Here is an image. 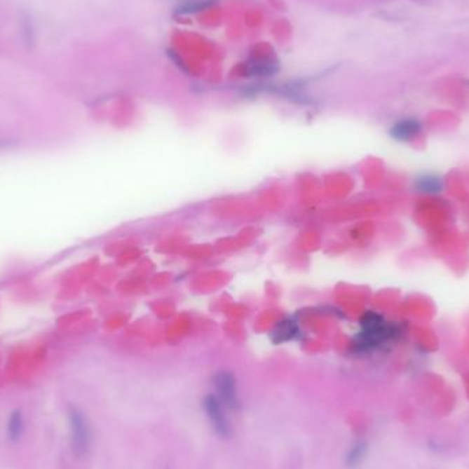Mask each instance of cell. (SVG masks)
<instances>
[{"label": "cell", "mask_w": 469, "mask_h": 469, "mask_svg": "<svg viewBox=\"0 0 469 469\" xmlns=\"http://www.w3.org/2000/svg\"><path fill=\"white\" fill-rule=\"evenodd\" d=\"M394 331L379 314L367 313L361 320V332L355 338V348L358 351H369L386 344Z\"/></svg>", "instance_id": "obj_1"}, {"label": "cell", "mask_w": 469, "mask_h": 469, "mask_svg": "<svg viewBox=\"0 0 469 469\" xmlns=\"http://www.w3.org/2000/svg\"><path fill=\"white\" fill-rule=\"evenodd\" d=\"M67 421L70 431V446L77 457L88 454L93 443V431L84 412L77 407L67 409Z\"/></svg>", "instance_id": "obj_2"}, {"label": "cell", "mask_w": 469, "mask_h": 469, "mask_svg": "<svg viewBox=\"0 0 469 469\" xmlns=\"http://www.w3.org/2000/svg\"><path fill=\"white\" fill-rule=\"evenodd\" d=\"M203 413L213 433L221 439L232 437V426L228 417V409L222 405L216 394H208L202 400Z\"/></svg>", "instance_id": "obj_3"}, {"label": "cell", "mask_w": 469, "mask_h": 469, "mask_svg": "<svg viewBox=\"0 0 469 469\" xmlns=\"http://www.w3.org/2000/svg\"><path fill=\"white\" fill-rule=\"evenodd\" d=\"M213 384L216 388L215 394L222 402V405L231 412H238L242 407V402L235 376L229 371H219L213 377Z\"/></svg>", "instance_id": "obj_4"}, {"label": "cell", "mask_w": 469, "mask_h": 469, "mask_svg": "<svg viewBox=\"0 0 469 469\" xmlns=\"http://www.w3.org/2000/svg\"><path fill=\"white\" fill-rule=\"evenodd\" d=\"M421 132V123L416 118H404L390 129V136L398 142H410Z\"/></svg>", "instance_id": "obj_5"}, {"label": "cell", "mask_w": 469, "mask_h": 469, "mask_svg": "<svg viewBox=\"0 0 469 469\" xmlns=\"http://www.w3.org/2000/svg\"><path fill=\"white\" fill-rule=\"evenodd\" d=\"M279 70V63L273 60H265V58H258V60H251L250 62L246 64V73L251 77H268L273 76Z\"/></svg>", "instance_id": "obj_6"}, {"label": "cell", "mask_w": 469, "mask_h": 469, "mask_svg": "<svg viewBox=\"0 0 469 469\" xmlns=\"http://www.w3.org/2000/svg\"><path fill=\"white\" fill-rule=\"evenodd\" d=\"M25 430V420L22 416V412L15 409L8 414L7 424H6V435L7 439L13 443H17L24 435Z\"/></svg>", "instance_id": "obj_7"}, {"label": "cell", "mask_w": 469, "mask_h": 469, "mask_svg": "<svg viewBox=\"0 0 469 469\" xmlns=\"http://www.w3.org/2000/svg\"><path fill=\"white\" fill-rule=\"evenodd\" d=\"M298 335L299 328L297 322L292 320H283L275 327L272 332V341L276 344H287L290 341H294Z\"/></svg>", "instance_id": "obj_8"}, {"label": "cell", "mask_w": 469, "mask_h": 469, "mask_svg": "<svg viewBox=\"0 0 469 469\" xmlns=\"http://www.w3.org/2000/svg\"><path fill=\"white\" fill-rule=\"evenodd\" d=\"M368 451V444L365 440H355L344 454L346 468L355 469L361 465Z\"/></svg>", "instance_id": "obj_9"}, {"label": "cell", "mask_w": 469, "mask_h": 469, "mask_svg": "<svg viewBox=\"0 0 469 469\" xmlns=\"http://www.w3.org/2000/svg\"><path fill=\"white\" fill-rule=\"evenodd\" d=\"M414 188L420 193L435 195L440 193L443 189V182L435 175H423L414 180Z\"/></svg>", "instance_id": "obj_10"}, {"label": "cell", "mask_w": 469, "mask_h": 469, "mask_svg": "<svg viewBox=\"0 0 469 469\" xmlns=\"http://www.w3.org/2000/svg\"><path fill=\"white\" fill-rule=\"evenodd\" d=\"M215 0H186L177 7L179 14H191V13H198L200 10H206L210 6H213Z\"/></svg>", "instance_id": "obj_11"}]
</instances>
